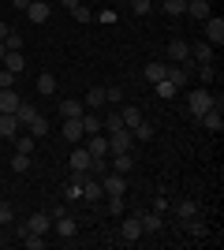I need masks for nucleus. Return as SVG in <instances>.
<instances>
[{"label":"nucleus","mask_w":224,"mask_h":250,"mask_svg":"<svg viewBox=\"0 0 224 250\" xmlns=\"http://www.w3.org/2000/svg\"><path fill=\"white\" fill-rule=\"evenodd\" d=\"M82 112H86V104H82V101H75V97L60 101V116H64V120H79Z\"/></svg>","instance_id":"17"},{"label":"nucleus","mask_w":224,"mask_h":250,"mask_svg":"<svg viewBox=\"0 0 224 250\" xmlns=\"http://www.w3.org/2000/svg\"><path fill=\"white\" fill-rule=\"evenodd\" d=\"M60 4H64V8L71 11V8H79V4H82V0H60Z\"/></svg>","instance_id":"52"},{"label":"nucleus","mask_w":224,"mask_h":250,"mask_svg":"<svg viewBox=\"0 0 224 250\" xmlns=\"http://www.w3.org/2000/svg\"><path fill=\"white\" fill-rule=\"evenodd\" d=\"M67 165H71V172H79V176H90L94 157H90V149H86V146H75L71 153H67Z\"/></svg>","instance_id":"4"},{"label":"nucleus","mask_w":224,"mask_h":250,"mask_svg":"<svg viewBox=\"0 0 224 250\" xmlns=\"http://www.w3.org/2000/svg\"><path fill=\"white\" fill-rule=\"evenodd\" d=\"M146 231H142V220L139 217H127L123 220V228H120V239H127V243H139Z\"/></svg>","instance_id":"8"},{"label":"nucleus","mask_w":224,"mask_h":250,"mask_svg":"<svg viewBox=\"0 0 224 250\" xmlns=\"http://www.w3.org/2000/svg\"><path fill=\"white\" fill-rule=\"evenodd\" d=\"M120 127H123V120H120V112H112L105 120V135H108V131H120Z\"/></svg>","instance_id":"46"},{"label":"nucleus","mask_w":224,"mask_h":250,"mask_svg":"<svg viewBox=\"0 0 224 250\" xmlns=\"http://www.w3.org/2000/svg\"><path fill=\"white\" fill-rule=\"evenodd\" d=\"M53 90H56V75H49V71L38 75V94H53Z\"/></svg>","instance_id":"34"},{"label":"nucleus","mask_w":224,"mask_h":250,"mask_svg":"<svg viewBox=\"0 0 224 250\" xmlns=\"http://www.w3.org/2000/svg\"><path fill=\"white\" fill-rule=\"evenodd\" d=\"M71 15H75V22H90V19H94V11L86 8V4H79V8H71Z\"/></svg>","instance_id":"41"},{"label":"nucleus","mask_w":224,"mask_h":250,"mask_svg":"<svg viewBox=\"0 0 224 250\" xmlns=\"http://www.w3.org/2000/svg\"><path fill=\"white\" fill-rule=\"evenodd\" d=\"M168 60H176L180 67H187V60H191V42L172 38V42H168Z\"/></svg>","instance_id":"6"},{"label":"nucleus","mask_w":224,"mask_h":250,"mask_svg":"<svg viewBox=\"0 0 224 250\" xmlns=\"http://www.w3.org/2000/svg\"><path fill=\"white\" fill-rule=\"evenodd\" d=\"M15 220V209H11V202H0V224H11Z\"/></svg>","instance_id":"42"},{"label":"nucleus","mask_w":224,"mask_h":250,"mask_svg":"<svg viewBox=\"0 0 224 250\" xmlns=\"http://www.w3.org/2000/svg\"><path fill=\"white\" fill-rule=\"evenodd\" d=\"M108 168H112V172H120V176H127L131 168H135V157H131V153H112Z\"/></svg>","instance_id":"15"},{"label":"nucleus","mask_w":224,"mask_h":250,"mask_svg":"<svg viewBox=\"0 0 224 250\" xmlns=\"http://www.w3.org/2000/svg\"><path fill=\"white\" fill-rule=\"evenodd\" d=\"M4 67L15 75H22V67H26V60H22V52H4Z\"/></svg>","instance_id":"27"},{"label":"nucleus","mask_w":224,"mask_h":250,"mask_svg":"<svg viewBox=\"0 0 224 250\" xmlns=\"http://www.w3.org/2000/svg\"><path fill=\"white\" fill-rule=\"evenodd\" d=\"M11 8H19V11H26V8H30V0H11Z\"/></svg>","instance_id":"50"},{"label":"nucleus","mask_w":224,"mask_h":250,"mask_svg":"<svg viewBox=\"0 0 224 250\" xmlns=\"http://www.w3.org/2000/svg\"><path fill=\"white\" fill-rule=\"evenodd\" d=\"M26 228H30L34 235H49V231H53V217H49V213H34V217L26 220Z\"/></svg>","instance_id":"10"},{"label":"nucleus","mask_w":224,"mask_h":250,"mask_svg":"<svg viewBox=\"0 0 224 250\" xmlns=\"http://www.w3.org/2000/svg\"><path fill=\"white\" fill-rule=\"evenodd\" d=\"M11 172H30V153H15L11 157Z\"/></svg>","instance_id":"37"},{"label":"nucleus","mask_w":224,"mask_h":250,"mask_svg":"<svg viewBox=\"0 0 224 250\" xmlns=\"http://www.w3.org/2000/svg\"><path fill=\"white\" fill-rule=\"evenodd\" d=\"M183 228H187V235H191V239H205V235H209V228H205V224H202L198 217L183 220Z\"/></svg>","instance_id":"24"},{"label":"nucleus","mask_w":224,"mask_h":250,"mask_svg":"<svg viewBox=\"0 0 224 250\" xmlns=\"http://www.w3.org/2000/svg\"><path fill=\"white\" fill-rule=\"evenodd\" d=\"M146 83H161L164 75H168V63H161V60H153V63H146Z\"/></svg>","instance_id":"21"},{"label":"nucleus","mask_w":224,"mask_h":250,"mask_svg":"<svg viewBox=\"0 0 224 250\" xmlns=\"http://www.w3.org/2000/svg\"><path fill=\"white\" fill-rule=\"evenodd\" d=\"M86 149L90 157H108V135H86Z\"/></svg>","instance_id":"12"},{"label":"nucleus","mask_w":224,"mask_h":250,"mask_svg":"<svg viewBox=\"0 0 224 250\" xmlns=\"http://www.w3.org/2000/svg\"><path fill=\"white\" fill-rule=\"evenodd\" d=\"M79 120H82V135H101L105 131V120H97L94 112H82Z\"/></svg>","instance_id":"18"},{"label":"nucleus","mask_w":224,"mask_h":250,"mask_svg":"<svg viewBox=\"0 0 224 250\" xmlns=\"http://www.w3.org/2000/svg\"><path fill=\"white\" fill-rule=\"evenodd\" d=\"M176 213H180V220H191V217H198V202H194V198H183L180 206H176Z\"/></svg>","instance_id":"28"},{"label":"nucleus","mask_w":224,"mask_h":250,"mask_svg":"<svg viewBox=\"0 0 224 250\" xmlns=\"http://www.w3.org/2000/svg\"><path fill=\"white\" fill-rule=\"evenodd\" d=\"M105 101L120 104V101H123V90H120V86H105Z\"/></svg>","instance_id":"44"},{"label":"nucleus","mask_w":224,"mask_h":250,"mask_svg":"<svg viewBox=\"0 0 224 250\" xmlns=\"http://www.w3.org/2000/svg\"><path fill=\"white\" fill-rule=\"evenodd\" d=\"M161 8L168 11V15H183V11H187V0H161Z\"/></svg>","instance_id":"38"},{"label":"nucleus","mask_w":224,"mask_h":250,"mask_svg":"<svg viewBox=\"0 0 224 250\" xmlns=\"http://www.w3.org/2000/svg\"><path fill=\"white\" fill-rule=\"evenodd\" d=\"M79 190H82L86 202H101V198H105V190H101V179H97V176H82V187H79Z\"/></svg>","instance_id":"7"},{"label":"nucleus","mask_w":224,"mask_h":250,"mask_svg":"<svg viewBox=\"0 0 224 250\" xmlns=\"http://www.w3.org/2000/svg\"><path fill=\"white\" fill-rule=\"evenodd\" d=\"M198 79H202V86H213L217 67H213V63H198Z\"/></svg>","instance_id":"35"},{"label":"nucleus","mask_w":224,"mask_h":250,"mask_svg":"<svg viewBox=\"0 0 224 250\" xmlns=\"http://www.w3.org/2000/svg\"><path fill=\"white\" fill-rule=\"evenodd\" d=\"M8 34H11V26H8V22H0V42H4Z\"/></svg>","instance_id":"51"},{"label":"nucleus","mask_w":224,"mask_h":250,"mask_svg":"<svg viewBox=\"0 0 224 250\" xmlns=\"http://www.w3.org/2000/svg\"><path fill=\"white\" fill-rule=\"evenodd\" d=\"M0 247H4V235H0Z\"/></svg>","instance_id":"54"},{"label":"nucleus","mask_w":224,"mask_h":250,"mask_svg":"<svg viewBox=\"0 0 224 250\" xmlns=\"http://www.w3.org/2000/svg\"><path fill=\"white\" fill-rule=\"evenodd\" d=\"M4 52H8V49H4V42H0V60H4Z\"/></svg>","instance_id":"53"},{"label":"nucleus","mask_w":224,"mask_h":250,"mask_svg":"<svg viewBox=\"0 0 224 250\" xmlns=\"http://www.w3.org/2000/svg\"><path fill=\"white\" fill-rule=\"evenodd\" d=\"M97 22H116V11L105 8V11H97Z\"/></svg>","instance_id":"48"},{"label":"nucleus","mask_w":224,"mask_h":250,"mask_svg":"<svg viewBox=\"0 0 224 250\" xmlns=\"http://www.w3.org/2000/svg\"><path fill=\"white\" fill-rule=\"evenodd\" d=\"M53 231L60 235V239H71L75 231H79V224H75V220H71V217L64 213V217H56V220H53Z\"/></svg>","instance_id":"14"},{"label":"nucleus","mask_w":224,"mask_h":250,"mask_svg":"<svg viewBox=\"0 0 224 250\" xmlns=\"http://www.w3.org/2000/svg\"><path fill=\"white\" fill-rule=\"evenodd\" d=\"M97 179H101L105 198H112V194H127V176H120V172H112V168H108L105 176H97Z\"/></svg>","instance_id":"2"},{"label":"nucleus","mask_w":224,"mask_h":250,"mask_svg":"<svg viewBox=\"0 0 224 250\" xmlns=\"http://www.w3.org/2000/svg\"><path fill=\"white\" fill-rule=\"evenodd\" d=\"M82 120H64V142L67 146H79V142H82Z\"/></svg>","instance_id":"11"},{"label":"nucleus","mask_w":224,"mask_h":250,"mask_svg":"<svg viewBox=\"0 0 224 250\" xmlns=\"http://www.w3.org/2000/svg\"><path fill=\"white\" fill-rule=\"evenodd\" d=\"M34 116H38V108H30V104H26V101H19V108H15V120L30 127V120H34Z\"/></svg>","instance_id":"29"},{"label":"nucleus","mask_w":224,"mask_h":250,"mask_svg":"<svg viewBox=\"0 0 224 250\" xmlns=\"http://www.w3.org/2000/svg\"><path fill=\"white\" fill-rule=\"evenodd\" d=\"M49 15H53V8H49L45 0H30V8H26V19H30V22L41 26V22H49Z\"/></svg>","instance_id":"9"},{"label":"nucleus","mask_w":224,"mask_h":250,"mask_svg":"<svg viewBox=\"0 0 224 250\" xmlns=\"http://www.w3.org/2000/svg\"><path fill=\"white\" fill-rule=\"evenodd\" d=\"M19 101H22V97L15 94V86H11V90H0V112H15Z\"/></svg>","instance_id":"19"},{"label":"nucleus","mask_w":224,"mask_h":250,"mask_svg":"<svg viewBox=\"0 0 224 250\" xmlns=\"http://www.w3.org/2000/svg\"><path fill=\"white\" fill-rule=\"evenodd\" d=\"M120 120H123V127L131 131V127H139V124H142V108H139V104H127V108L120 112Z\"/></svg>","instance_id":"22"},{"label":"nucleus","mask_w":224,"mask_h":250,"mask_svg":"<svg viewBox=\"0 0 224 250\" xmlns=\"http://www.w3.org/2000/svg\"><path fill=\"white\" fill-rule=\"evenodd\" d=\"M11 142H15V153H34V142H38V138H34V135H15V138H11Z\"/></svg>","instance_id":"31"},{"label":"nucleus","mask_w":224,"mask_h":250,"mask_svg":"<svg viewBox=\"0 0 224 250\" xmlns=\"http://www.w3.org/2000/svg\"><path fill=\"white\" fill-rule=\"evenodd\" d=\"M164 79H168L176 90H183V86H187V67H180V63L172 67V63H168V75H164Z\"/></svg>","instance_id":"25"},{"label":"nucleus","mask_w":224,"mask_h":250,"mask_svg":"<svg viewBox=\"0 0 224 250\" xmlns=\"http://www.w3.org/2000/svg\"><path fill=\"white\" fill-rule=\"evenodd\" d=\"M86 108H101L105 104V86H94V90H86Z\"/></svg>","instance_id":"26"},{"label":"nucleus","mask_w":224,"mask_h":250,"mask_svg":"<svg viewBox=\"0 0 224 250\" xmlns=\"http://www.w3.org/2000/svg\"><path fill=\"white\" fill-rule=\"evenodd\" d=\"M30 135L34 138H45V135H49V120H45V116H34V120H30Z\"/></svg>","instance_id":"30"},{"label":"nucleus","mask_w":224,"mask_h":250,"mask_svg":"<svg viewBox=\"0 0 224 250\" xmlns=\"http://www.w3.org/2000/svg\"><path fill=\"white\" fill-rule=\"evenodd\" d=\"M149 8H153V0H131V11H135V15H146Z\"/></svg>","instance_id":"45"},{"label":"nucleus","mask_w":224,"mask_h":250,"mask_svg":"<svg viewBox=\"0 0 224 250\" xmlns=\"http://www.w3.org/2000/svg\"><path fill=\"white\" fill-rule=\"evenodd\" d=\"M198 120H202L205 127H209V131H217V135H221L224 131V120H221V108H209V112H202L198 116Z\"/></svg>","instance_id":"23"},{"label":"nucleus","mask_w":224,"mask_h":250,"mask_svg":"<svg viewBox=\"0 0 224 250\" xmlns=\"http://www.w3.org/2000/svg\"><path fill=\"white\" fill-rule=\"evenodd\" d=\"M187 108H191L194 120H198L202 112H209V108H213V90H191V97H187Z\"/></svg>","instance_id":"3"},{"label":"nucleus","mask_w":224,"mask_h":250,"mask_svg":"<svg viewBox=\"0 0 224 250\" xmlns=\"http://www.w3.org/2000/svg\"><path fill=\"white\" fill-rule=\"evenodd\" d=\"M131 149H135V135H131L127 127L108 131V157H112V153H131Z\"/></svg>","instance_id":"1"},{"label":"nucleus","mask_w":224,"mask_h":250,"mask_svg":"<svg viewBox=\"0 0 224 250\" xmlns=\"http://www.w3.org/2000/svg\"><path fill=\"white\" fill-rule=\"evenodd\" d=\"M153 86H157V94H161V97H176V86H172L168 79H161V83H153Z\"/></svg>","instance_id":"43"},{"label":"nucleus","mask_w":224,"mask_h":250,"mask_svg":"<svg viewBox=\"0 0 224 250\" xmlns=\"http://www.w3.org/2000/svg\"><path fill=\"white\" fill-rule=\"evenodd\" d=\"M19 135V120H15V112H0V138H15Z\"/></svg>","instance_id":"13"},{"label":"nucleus","mask_w":224,"mask_h":250,"mask_svg":"<svg viewBox=\"0 0 224 250\" xmlns=\"http://www.w3.org/2000/svg\"><path fill=\"white\" fill-rule=\"evenodd\" d=\"M139 220H142V231H161V213H146Z\"/></svg>","instance_id":"36"},{"label":"nucleus","mask_w":224,"mask_h":250,"mask_svg":"<svg viewBox=\"0 0 224 250\" xmlns=\"http://www.w3.org/2000/svg\"><path fill=\"white\" fill-rule=\"evenodd\" d=\"M4 49H8V52H22V38H19L15 30H11L8 38H4Z\"/></svg>","instance_id":"39"},{"label":"nucleus","mask_w":224,"mask_h":250,"mask_svg":"<svg viewBox=\"0 0 224 250\" xmlns=\"http://www.w3.org/2000/svg\"><path fill=\"white\" fill-rule=\"evenodd\" d=\"M187 11H191V15H194L198 22H205L209 15H213V8H209L205 0H187Z\"/></svg>","instance_id":"20"},{"label":"nucleus","mask_w":224,"mask_h":250,"mask_svg":"<svg viewBox=\"0 0 224 250\" xmlns=\"http://www.w3.org/2000/svg\"><path fill=\"white\" fill-rule=\"evenodd\" d=\"M131 135H135V142H149V138H153V124H146V120H142L139 127H131Z\"/></svg>","instance_id":"32"},{"label":"nucleus","mask_w":224,"mask_h":250,"mask_svg":"<svg viewBox=\"0 0 224 250\" xmlns=\"http://www.w3.org/2000/svg\"><path fill=\"white\" fill-rule=\"evenodd\" d=\"M191 56H194V60H198V63H213L217 49H213V45H209V42H198V45H191Z\"/></svg>","instance_id":"16"},{"label":"nucleus","mask_w":224,"mask_h":250,"mask_svg":"<svg viewBox=\"0 0 224 250\" xmlns=\"http://www.w3.org/2000/svg\"><path fill=\"white\" fill-rule=\"evenodd\" d=\"M15 79H19L15 71H8V67H0V90H11V86H15Z\"/></svg>","instance_id":"40"},{"label":"nucleus","mask_w":224,"mask_h":250,"mask_svg":"<svg viewBox=\"0 0 224 250\" xmlns=\"http://www.w3.org/2000/svg\"><path fill=\"white\" fill-rule=\"evenodd\" d=\"M164 209H172L168 198H161V194H157V198H153V213H164Z\"/></svg>","instance_id":"49"},{"label":"nucleus","mask_w":224,"mask_h":250,"mask_svg":"<svg viewBox=\"0 0 224 250\" xmlns=\"http://www.w3.org/2000/svg\"><path fill=\"white\" fill-rule=\"evenodd\" d=\"M108 213H123V194H112V198H108Z\"/></svg>","instance_id":"47"},{"label":"nucleus","mask_w":224,"mask_h":250,"mask_svg":"<svg viewBox=\"0 0 224 250\" xmlns=\"http://www.w3.org/2000/svg\"><path fill=\"white\" fill-rule=\"evenodd\" d=\"M202 30H205V42L213 45V49L224 45V19H221V15H209V19L202 22Z\"/></svg>","instance_id":"5"},{"label":"nucleus","mask_w":224,"mask_h":250,"mask_svg":"<svg viewBox=\"0 0 224 250\" xmlns=\"http://www.w3.org/2000/svg\"><path fill=\"white\" fill-rule=\"evenodd\" d=\"M45 243H49V239H45V235H34V231L22 235V247H26V250H45Z\"/></svg>","instance_id":"33"}]
</instances>
